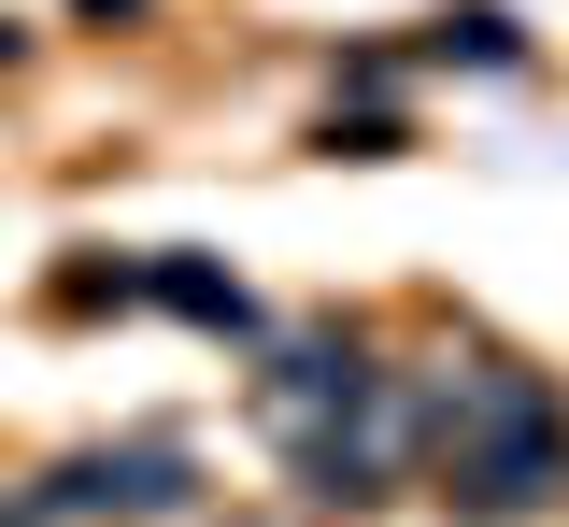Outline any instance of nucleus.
<instances>
[{"label": "nucleus", "instance_id": "obj_1", "mask_svg": "<svg viewBox=\"0 0 569 527\" xmlns=\"http://www.w3.org/2000/svg\"><path fill=\"white\" fill-rule=\"evenodd\" d=\"M441 470L470 485V514H527L569 485V428L527 371H485L470 399H441Z\"/></svg>", "mask_w": 569, "mask_h": 527}]
</instances>
